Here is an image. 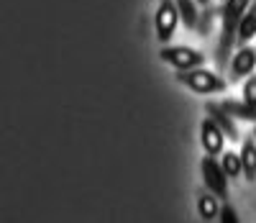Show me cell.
Instances as JSON below:
<instances>
[{
  "label": "cell",
  "instance_id": "7c38bea8",
  "mask_svg": "<svg viewBox=\"0 0 256 223\" xmlns=\"http://www.w3.org/2000/svg\"><path fill=\"white\" fill-rule=\"evenodd\" d=\"M218 195H212V192H205L202 197H200V203H198V210H200V215L205 218V220H212L216 215H220V203H218Z\"/></svg>",
  "mask_w": 256,
  "mask_h": 223
},
{
  "label": "cell",
  "instance_id": "277c9868",
  "mask_svg": "<svg viewBox=\"0 0 256 223\" xmlns=\"http://www.w3.org/2000/svg\"><path fill=\"white\" fill-rule=\"evenodd\" d=\"M180 8H177V0H162L159 8H156V16H154V26H156V39L162 44L172 41L174 31H177V24H180Z\"/></svg>",
  "mask_w": 256,
  "mask_h": 223
},
{
  "label": "cell",
  "instance_id": "ba28073f",
  "mask_svg": "<svg viewBox=\"0 0 256 223\" xmlns=\"http://www.w3.org/2000/svg\"><path fill=\"white\" fill-rule=\"evenodd\" d=\"M205 113H208L212 121H216V123L223 128V133H226V136H228L230 141H236V139H238L236 121H233V116L223 108V103H205Z\"/></svg>",
  "mask_w": 256,
  "mask_h": 223
},
{
  "label": "cell",
  "instance_id": "3957f363",
  "mask_svg": "<svg viewBox=\"0 0 256 223\" xmlns=\"http://www.w3.org/2000/svg\"><path fill=\"white\" fill-rule=\"evenodd\" d=\"M162 62L172 64L177 72H187V70H198L205 62V54L198 49H190V47H162L159 52Z\"/></svg>",
  "mask_w": 256,
  "mask_h": 223
},
{
  "label": "cell",
  "instance_id": "4fadbf2b",
  "mask_svg": "<svg viewBox=\"0 0 256 223\" xmlns=\"http://www.w3.org/2000/svg\"><path fill=\"white\" fill-rule=\"evenodd\" d=\"M198 0H177V8H180V18L187 29H195L198 21H200V13H198Z\"/></svg>",
  "mask_w": 256,
  "mask_h": 223
},
{
  "label": "cell",
  "instance_id": "6da1fadb",
  "mask_svg": "<svg viewBox=\"0 0 256 223\" xmlns=\"http://www.w3.org/2000/svg\"><path fill=\"white\" fill-rule=\"evenodd\" d=\"M251 0H226L223 8V29H220V44H218V54H220V64H228V52L236 44L238 36V24L246 16Z\"/></svg>",
  "mask_w": 256,
  "mask_h": 223
},
{
  "label": "cell",
  "instance_id": "7a4b0ae2",
  "mask_svg": "<svg viewBox=\"0 0 256 223\" xmlns=\"http://www.w3.org/2000/svg\"><path fill=\"white\" fill-rule=\"evenodd\" d=\"M177 80L190 87L192 93H200V95H212V93H223L226 90V80L216 72L210 70H202V67H198V70H187V72H177Z\"/></svg>",
  "mask_w": 256,
  "mask_h": 223
},
{
  "label": "cell",
  "instance_id": "30bf717a",
  "mask_svg": "<svg viewBox=\"0 0 256 223\" xmlns=\"http://www.w3.org/2000/svg\"><path fill=\"white\" fill-rule=\"evenodd\" d=\"M256 36V6H251L248 11H246V16L241 18V24H238V36H236V41L238 44H246L251 41Z\"/></svg>",
  "mask_w": 256,
  "mask_h": 223
},
{
  "label": "cell",
  "instance_id": "e0dca14e",
  "mask_svg": "<svg viewBox=\"0 0 256 223\" xmlns=\"http://www.w3.org/2000/svg\"><path fill=\"white\" fill-rule=\"evenodd\" d=\"M198 3H200V6H208V3H210V0H198Z\"/></svg>",
  "mask_w": 256,
  "mask_h": 223
},
{
  "label": "cell",
  "instance_id": "ac0fdd59",
  "mask_svg": "<svg viewBox=\"0 0 256 223\" xmlns=\"http://www.w3.org/2000/svg\"><path fill=\"white\" fill-rule=\"evenodd\" d=\"M254 139H256V128H254Z\"/></svg>",
  "mask_w": 256,
  "mask_h": 223
},
{
  "label": "cell",
  "instance_id": "5b68a950",
  "mask_svg": "<svg viewBox=\"0 0 256 223\" xmlns=\"http://www.w3.org/2000/svg\"><path fill=\"white\" fill-rule=\"evenodd\" d=\"M202 180L212 195H218L220 200L228 197V174H226L223 164L216 162V157H210V154L202 157Z\"/></svg>",
  "mask_w": 256,
  "mask_h": 223
},
{
  "label": "cell",
  "instance_id": "8992f818",
  "mask_svg": "<svg viewBox=\"0 0 256 223\" xmlns=\"http://www.w3.org/2000/svg\"><path fill=\"white\" fill-rule=\"evenodd\" d=\"M200 144L205 149V154H210V157H218V154H223V146H226V133L223 128L212 121L210 116L202 121L200 126Z\"/></svg>",
  "mask_w": 256,
  "mask_h": 223
},
{
  "label": "cell",
  "instance_id": "5bb4252c",
  "mask_svg": "<svg viewBox=\"0 0 256 223\" xmlns=\"http://www.w3.org/2000/svg\"><path fill=\"white\" fill-rule=\"evenodd\" d=\"M228 180H236V177L244 174V162H241V154H233V151H223V159H220Z\"/></svg>",
  "mask_w": 256,
  "mask_h": 223
},
{
  "label": "cell",
  "instance_id": "9c48e42d",
  "mask_svg": "<svg viewBox=\"0 0 256 223\" xmlns=\"http://www.w3.org/2000/svg\"><path fill=\"white\" fill-rule=\"evenodd\" d=\"M223 103V108L228 110V113L233 116V118H241V121H256V108L254 105H248L246 100H233V98H228V100H220Z\"/></svg>",
  "mask_w": 256,
  "mask_h": 223
},
{
  "label": "cell",
  "instance_id": "2e32d148",
  "mask_svg": "<svg viewBox=\"0 0 256 223\" xmlns=\"http://www.w3.org/2000/svg\"><path fill=\"white\" fill-rule=\"evenodd\" d=\"M220 223H241L238 220V213H236V208H233L230 203H223V208H220Z\"/></svg>",
  "mask_w": 256,
  "mask_h": 223
},
{
  "label": "cell",
  "instance_id": "8fae6325",
  "mask_svg": "<svg viewBox=\"0 0 256 223\" xmlns=\"http://www.w3.org/2000/svg\"><path fill=\"white\" fill-rule=\"evenodd\" d=\"M241 162H244V177L248 182L256 180V144H254V139H246V144L241 146Z\"/></svg>",
  "mask_w": 256,
  "mask_h": 223
},
{
  "label": "cell",
  "instance_id": "52a82bcc",
  "mask_svg": "<svg viewBox=\"0 0 256 223\" xmlns=\"http://www.w3.org/2000/svg\"><path fill=\"white\" fill-rule=\"evenodd\" d=\"M254 67H256V49L254 47H241L230 59V77L238 80V77H251L254 75Z\"/></svg>",
  "mask_w": 256,
  "mask_h": 223
},
{
  "label": "cell",
  "instance_id": "9a60e30c",
  "mask_svg": "<svg viewBox=\"0 0 256 223\" xmlns=\"http://www.w3.org/2000/svg\"><path fill=\"white\" fill-rule=\"evenodd\" d=\"M244 100L256 108V75H251V77L244 82Z\"/></svg>",
  "mask_w": 256,
  "mask_h": 223
}]
</instances>
